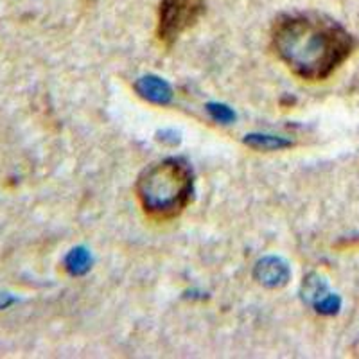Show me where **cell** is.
I'll use <instances>...</instances> for the list:
<instances>
[{
	"mask_svg": "<svg viewBox=\"0 0 359 359\" xmlns=\"http://www.w3.org/2000/svg\"><path fill=\"white\" fill-rule=\"evenodd\" d=\"M329 293L327 290V284L320 275L316 273H311L304 278V284H302V298L304 302L309 304V306H316V304L322 300L325 294Z\"/></svg>",
	"mask_w": 359,
	"mask_h": 359,
	"instance_id": "obj_8",
	"label": "cell"
},
{
	"mask_svg": "<svg viewBox=\"0 0 359 359\" xmlns=\"http://www.w3.org/2000/svg\"><path fill=\"white\" fill-rule=\"evenodd\" d=\"M243 142L248 147H252V149H257V151H280V149L293 146L291 140L268 133H250L246 135Z\"/></svg>",
	"mask_w": 359,
	"mask_h": 359,
	"instance_id": "obj_6",
	"label": "cell"
},
{
	"mask_svg": "<svg viewBox=\"0 0 359 359\" xmlns=\"http://www.w3.org/2000/svg\"><path fill=\"white\" fill-rule=\"evenodd\" d=\"M90 268H92V255L86 248L78 246L67 253L65 269L72 277H81V275L88 273Z\"/></svg>",
	"mask_w": 359,
	"mask_h": 359,
	"instance_id": "obj_7",
	"label": "cell"
},
{
	"mask_svg": "<svg viewBox=\"0 0 359 359\" xmlns=\"http://www.w3.org/2000/svg\"><path fill=\"white\" fill-rule=\"evenodd\" d=\"M339 307H341V300H339L338 294L327 293L325 297L314 306V311L320 314H325V316H332V314L339 313Z\"/></svg>",
	"mask_w": 359,
	"mask_h": 359,
	"instance_id": "obj_10",
	"label": "cell"
},
{
	"mask_svg": "<svg viewBox=\"0 0 359 359\" xmlns=\"http://www.w3.org/2000/svg\"><path fill=\"white\" fill-rule=\"evenodd\" d=\"M158 140H162L163 144H171L176 146L180 142V133H176L175 130H163L158 133Z\"/></svg>",
	"mask_w": 359,
	"mask_h": 359,
	"instance_id": "obj_11",
	"label": "cell"
},
{
	"mask_svg": "<svg viewBox=\"0 0 359 359\" xmlns=\"http://www.w3.org/2000/svg\"><path fill=\"white\" fill-rule=\"evenodd\" d=\"M135 92L147 102L158 104V107H168L172 101V88L165 79L158 76H142L135 83Z\"/></svg>",
	"mask_w": 359,
	"mask_h": 359,
	"instance_id": "obj_5",
	"label": "cell"
},
{
	"mask_svg": "<svg viewBox=\"0 0 359 359\" xmlns=\"http://www.w3.org/2000/svg\"><path fill=\"white\" fill-rule=\"evenodd\" d=\"M207 111L216 123L221 124H232L237 117L232 108L226 107V104H221V102H208Z\"/></svg>",
	"mask_w": 359,
	"mask_h": 359,
	"instance_id": "obj_9",
	"label": "cell"
},
{
	"mask_svg": "<svg viewBox=\"0 0 359 359\" xmlns=\"http://www.w3.org/2000/svg\"><path fill=\"white\" fill-rule=\"evenodd\" d=\"M275 53L297 76L329 78L354 50V38L336 20L318 13H286L271 29Z\"/></svg>",
	"mask_w": 359,
	"mask_h": 359,
	"instance_id": "obj_1",
	"label": "cell"
},
{
	"mask_svg": "<svg viewBox=\"0 0 359 359\" xmlns=\"http://www.w3.org/2000/svg\"><path fill=\"white\" fill-rule=\"evenodd\" d=\"M135 192L149 216L168 219L178 216L194 192V175L184 158H165L140 172Z\"/></svg>",
	"mask_w": 359,
	"mask_h": 359,
	"instance_id": "obj_2",
	"label": "cell"
},
{
	"mask_svg": "<svg viewBox=\"0 0 359 359\" xmlns=\"http://www.w3.org/2000/svg\"><path fill=\"white\" fill-rule=\"evenodd\" d=\"M253 278L268 290H280L290 282L291 269L284 259L268 255L257 261L253 269Z\"/></svg>",
	"mask_w": 359,
	"mask_h": 359,
	"instance_id": "obj_4",
	"label": "cell"
},
{
	"mask_svg": "<svg viewBox=\"0 0 359 359\" xmlns=\"http://www.w3.org/2000/svg\"><path fill=\"white\" fill-rule=\"evenodd\" d=\"M15 302H17V298L13 297V294L0 293V311L8 309V307L13 306V304H15Z\"/></svg>",
	"mask_w": 359,
	"mask_h": 359,
	"instance_id": "obj_12",
	"label": "cell"
},
{
	"mask_svg": "<svg viewBox=\"0 0 359 359\" xmlns=\"http://www.w3.org/2000/svg\"><path fill=\"white\" fill-rule=\"evenodd\" d=\"M205 0H162L158 9V38L171 45L200 18Z\"/></svg>",
	"mask_w": 359,
	"mask_h": 359,
	"instance_id": "obj_3",
	"label": "cell"
}]
</instances>
